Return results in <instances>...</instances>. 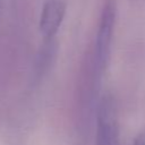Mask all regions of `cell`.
I'll return each instance as SVG.
<instances>
[{
	"label": "cell",
	"instance_id": "obj_1",
	"mask_svg": "<svg viewBox=\"0 0 145 145\" xmlns=\"http://www.w3.org/2000/svg\"><path fill=\"white\" fill-rule=\"evenodd\" d=\"M116 22V6L112 0H106L104 3L95 35L94 43V66L96 71L102 74L109 62L111 44Z\"/></svg>",
	"mask_w": 145,
	"mask_h": 145
},
{
	"label": "cell",
	"instance_id": "obj_2",
	"mask_svg": "<svg viewBox=\"0 0 145 145\" xmlns=\"http://www.w3.org/2000/svg\"><path fill=\"white\" fill-rule=\"evenodd\" d=\"M97 145H118L116 106L110 95L103 96L99 104Z\"/></svg>",
	"mask_w": 145,
	"mask_h": 145
},
{
	"label": "cell",
	"instance_id": "obj_3",
	"mask_svg": "<svg viewBox=\"0 0 145 145\" xmlns=\"http://www.w3.org/2000/svg\"><path fill=\"white\" fill-rule=\"evenodd\" d=\"M67 10L66 0H45L42 5L39 28L44 39L56 37Z\"/></svg>",
	"mask_w": 145,
	"mask_h": 145
},
{
	"label": "cell",
	"instance_id": "obj_4",
	"mask_svg": "<svg viewBox=\"0 0 145 145\" xmlns=\"http://www.w3.org/2000/svg\"><path fill=\"white\" fill-rule=\"evenodd\" d=\"M57 53H58V42L56 37L44 39L43 43L41 44L35 56L34 74L39 76L48 71L49 68H51Z\"/></svg>",
	"mask_w": 145,
	"mask_h": 145
},
{
	"label": "cell",
	"instance_id": "obj_5",
	"mask_svg": "<svg viewBox=\"0 0 145 145\" xmlns=\"http://www.w3.org/2000/svg\"><path fill=\"white\" fill-rule=\"evenodd\" d=\"M134 145H145V133L138 134V136L135 138Z\"/></svg>",
	"mask_w": 145,
	"mask_h": 145
}]
</instances>
